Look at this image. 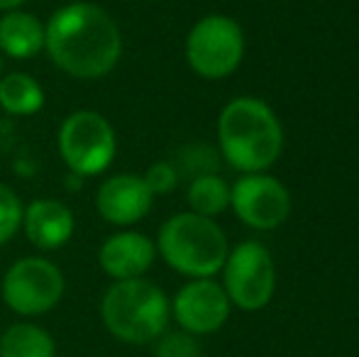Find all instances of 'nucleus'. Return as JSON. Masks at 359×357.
Segmentation results:
<instances>
[{"label": "nucleus", "mask_w": 359, "mask_h": 357, "mask_svg": "<svg viewBox=\"0 0 359 357\" xmlns=\"http://www.w3.org/2000/svg\"><path fill=\"white\" fill-rule=\"evenodd\" d=\"M44 52L72 79L95 81L118 67L123 34L108 10L95 3H69L44 22Z\"/></svg>", "instance_id": "obj_1"}, {"label": "nucleus", "mask_w": 359, "mask_h": 357, "mask_svg": "<svg viewBox=\"0 0 359 357\" xmlns=\"http://www.w3.org/2000/svg\"><path fill=\"white\" fill-rule=\"evenodd\" d=\"M220 154L242 174H262L284 149V128L271 105L255 95H237L217 118Z\"/></svg>", "instance_id": "obj_2"}, {"label": "nucleus", "mask_w": 359, "mask_h": 357, "mask_svg": "<svg viewBox=\"0 0 359 357\" xmlns=\"http://www.w3.org/2000/svg\"><path fill=\"white\" fill-rule=\"evenodd\" d=\"M100 321L120 343L151 345L169 330L171 301L164 289L147 276L113 281L100 299Z\"/></svg>", "instance_id": "obj_3"}, {"label": "nucleus", "mask_w": 359, "mask_h": 357, "mask_svg": "<svg viewBox=\"0 0 359 357\" xmlns=\"http://www.w3.org/2000/svg\"><path fill=\"white\" fill-rule=\"evenodd\" d=\"M156 255L174 271L189 279H213L230 252L227 235L213 218L176 213L164 220L156 235Z\"/></svg>", "instance_id": "obj_4"}, {"label": "nucleus", "mask_w": 359, "mask_h": 357, "mask_svg": "<svg viewBox=\"0 0 359 357\" xmlns=\"http://www.w3.org/2000/svg\"><path fill=\"white\" fill-rule=\"evenodd\" d=\"M64 164L76 177H98L118 154V137L105 115L98 110H74L64 118L57 135Z\"/></svg>", "instance_id": "obj_5"}, {"label": "nucleus", "mask_w": 359, "mask_h": 357, "mask_svg": "<svg viewBox=\"0 0 359 357\" xmlns=\"http://www.w3.org/2000/svg\"><path fill=\"white\" fill-rule=\"evenodd\" d=\"M245 59V32L240 22L213 13L201 18L186 37V62L205 81H220L235 74Z\"/></svg>", "instance_id": "obj_6"}, {"label": "nucleus", "mask_w": 359, "mask_h": 357, "mask_svg": "<svg viewBox=\"0 0 359 357\" xmlns=\"http://www.w3.org/2000/svg\"><path fill=\"white\" fill-rule=\"evenodd\" d=\"M64 271L47 257H22L13 262L0 281V296L13 314L37 318L54 311L64 299Z\"/></svg>", "instance_id": "obj_7"}, {"label": "nucleus", "mask_w": 359, "mask_h": 357, "mask_svg": "<svg viewBox=\"0 0 359 357\" xmlns=\"http://www.w3.org/2000/svg\"><path fill=\"white\" fill-rule=\"evenodd\" d=\"M222 289L240 311H262L276 291V267L271 252L257 240H245L227 252L220 269Z\"/></svg>", "instance_id": "obj_8"}, {"label": "nucleus", "mask_w": 359, "mask_h": 357, "mask_svg": "<svg viewBox=\"0 0 359 357\" xmlns=\"http://www.w3.org/2000/svg\"><path fill=\"white\" fill-rule=\"evenodd\" d=\"M230 208L252 230H276L291 215V194L271 174H242L230 186Z\"/></svg>", "instance_id": "obj_9"}, {"label": "nucleus", "mask_w": 359, "mask_h": 357, "mask_svg": "<svg viewBox=\"0 0 359 357\" xmlns=\"http://www.w3.org/2000/svg\"><path fill=\"white\" fill-rule=\"evenodd\" d=\"M230 299L215 279H189L171 299V318L196 338L217 333L230 318Z\"/></svg>", "instance_id": "obj_10"}, {"label": "nucleus", "mask_w": 359, "mask_h": 357, "mask_svg": "<svg viewBox=\"0 0 359 357\" xmlns=\"http://www.w3.org/2000/svg\"><path fill=\"white\" fill-rule=\"evenodd\" d=\"M154 203V194L140 174H115L95 191V210L110 225L130 228L140 223Z\"/></svg>", "instance_id": "obj_11"}, {"label": "nucleus", "mask_w": 359, "mask_h": 357, "mask_svg": "<svg viewBox=\"0 0 359 357\" xmlns=\"http://www.w3.org/2000/svg\"><path fill=\"white\" fill-rule=\"evenodd\" d=\"M156 260V245L151 238L137 230L113 233L98 250L100 269L113 281L140 279L151 269Z\"/></svg>", "instance_id": "obj_12"}, {"label": "nucleus", "mask_w": 359, "mask_h": 357, "mask_svg": "<svg viewBox=\"0 0 359 357\" xmlns=\"http://www.w3.org/2000/svg\"><path fill=\"white\" fill-rule=\"evenodd\" d=\"M22 230L37 250H59L72 240L76 230L74 210L57 198H37L25 206Z\"/></svg>", "instance_id": "obj_13"}, {"label": "nucleus", "mask_w": 359, "mask_h": 357, "mask_svg": "<svg viewBox=\"0 0 359 357\" xmlns=\"http://www.w3.org/2000/svg\"><path fill=\"white\" fill-rule=\"evenodd\" d=\"M44 49V22L32 13L10 10L0 18V52L10 59H34Z\"/></svg>", "instance_id": "obj_14"}, {"label": "nucleus", "mask_w": 359, "mask_h": 357, "mask_svg": "<svg viewBox=\"0 0 359 357\" xmlns=\"http://www.w3.org/2000/svg\"><path fill=\"white\" fill-rule=\"evenodd\" d=\"M0 357H57V340L32 321H18L0 333Z\"/></svg>", "instance_id": "obj_15"}, {"label": "nucleus", "mask_w": 359, "mask_h": 357, "mask_svg": "<svg viewBox=\"0 0 359 357\" xmlns=\"http://www.w3.org/2000/svg\"><path fill=\"white\" fill-rule=\"evenodd\" d=\"M44 105V88L34 76L13 72L0 79V108L10 115H34Z\"/></svg>", "instance_id": "obj_16"}, {"label": "nucleus", "mask_w": 359, "mask_h": 357, "mask_svg": "<svg viewBox=\"0 0 359 357\" xmlns=\"http://www.w3.org/2000/svg\"><path fill=\"white\" fill-rule=\"evenodd\" d=\"M191 213H198L203 218H217L230 208V184L220 174H201L194 177L186 191Z\"/></svg>", "instance_id": "obj_17"}, {"label": "nucleus", "mask_w": 359, "mask_h": 357, "mask_svg": "<svg viewBox=\"0 0 359 357\" xmlns=\"http://www.w3.org/2000/svg\"><path fill=\"white\" fill-rule=\"evenodd\" d=\"M22 213L25 206L15 189L8 184H0V248L8 245L22 228Z\"/></svg>", "instance_id": "obj_18"}, {"label": "nucleus", "mask_w": 359, "mask_h": 357, "mask_svg": "<svg viewBox=\"0 0 359 357\" xmlns=\"http://www.w3.org/2000/svg\"><path fill=\"white\" fill-rule=\"evenodd\" d=\"M154 357H203L198 338L186 330H164L154 340Z\"/></svg>", "instance_id": "obj_19"}, {"label": "nucleus", "mask_w": 359, "mask_h": 357, "mask_svg": "<svg viewBox=\"0 0 359 357\" xmlns=\"http://www.w3.org/2000/svg\"><path fill=\"white\" fill-rule=\"evenodd\" d=\"M142 179L154 196H166L179 186L181 174H179V169L174 167V162H154L144 172Z\"/></svg>", "instance_id": "obj_20"}, {"label": "nucleus", "mask_w": 359, "mask_h": 357, "mask_svg": "<svg viewBox=\"0 0 359 357\" xmlns=\"http://www.w3.org/2000/svg\"><path fill=\"white\" fill-rule=\"evenodd\" d=\"M27 0H0V13H10V10H20Z\"/></svg>", "instance_id": "obj_21"}, {"label": "nucleus", "mask_w": 359, "mask_h": 357, "mask_svg": "<svg viewBox=\"0 0 359 357\" xmlns=\"http://www.w3.org/2000/svg\"><path fill=\"white\" fill-rule=\"evenodd\" d=\"M0 79H3V62H0Z\"/></svg>", "instance_id": "obj_22"}]
</instances>
